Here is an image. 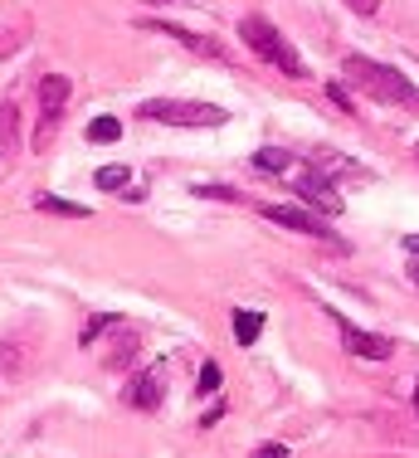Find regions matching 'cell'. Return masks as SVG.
<instances>
[{
  "label": "cell",
  "mask_w": 419,
  "mask_h": 458,
  "mask_svg": "<svg viewBox=\"0 0 419 458\" xmlns=\"http://www.w3.org/2000/svg\"><path fill=\"white\" fill-rule=\"evenodd\" d=\"M107 327H117V318H113V312H103V318H93V322L83 327V346H93V336H98V332H107Z\"/></svg>",
  "instance_id": "cell-17"
},
{
  "label": "cell",
  "mask_w": 419,
  "mask_h": 458,
  "mask_svg": "<svg viewBox=\"0 0 419 458\" xmlns=\"http://www.w3.org/2000/svg\"><path fill=\"white\" fill-rule=\"evenodd\" d=\"M405 249H410V254H419V234H405Z\"/></svg>",
  "instance_id": "cell-23"
},
{
  "label": "cell",
  "mask_w": 419,
  "mask_h": 458,
  "mask_svg": "<svg viewBox=\"0 0 419 458\" xmlns=\"http://www.w3.org/2000/svg\"><path fill=\"white\" fill-rule=\"evenodd\" d=\"M141 30H147V35H167V39H175V45H185V49L205 54V59H219V64H229V49L219 45V39H210V35H195V30H185V25H161V20H141Z\"/></svg>",
  "instance_id": "cell-7"
},
{
  "label": "cell",
  "mask_w": 419,
  "mask_h": 458,
  "mask_svg": "<svg viewBox=\"0 0 419 458\" xmlns=\"http://www.w3.org/2000/svg\"><path fill=\"white\" fill-rule=\"evenodd\" d=\"M253 166H259V171H278V176H288V171L297 166V157H293V151H283V147H263V151H253Z\"/></svg>",
  "instance_id": "cell-12"
},
{
  "label": "cell",
  "mask_w": 419,
  "mask_h": 458,
  "mask_svg": "<svg viewBox=\"0 0 419 458\" xmlns=\"http://www.w3.org/2000/svg\"><path fill=\"white\" fill-rule=\"evenodd\" d=\"M341 79H346L356 93L376 98V103L419 107V89H415V83L405 79L400 69H390V64H376V59H366V54H346V59H341Z\"/></svg>",
  "instance_id": "cell-1"
},
{
  "label": "cell",
  "mask_w": 419,
  "mask_h": 458,
  "mask_svg": "<svg viewBox=\"0 0 419 458\" xmlns=\"http://www.w3.org/2000/svg\"><path fill=\"white\" fill-rule=\"evenodd\" d=\"M327 312H332V322H337L341 342H346V352H356L361 361H385V356L395 352V342H390V336H381V332H361V327L351 322V318H341L337 308H327Z\"/></svg>",
  "instance_id": "cell-6"
},
{
  "label": "cell",
  "mask_w": 419,
  "mask_h": 458,
  "mask_svg": "<svg viewBox=\"0 0 419 458\" xmlns=\"http://www.w3.org/2000/svg\"><path fill=\"white\" fill-rule=\"evenodd\" d=\"M127 405H132V410H157V405H161V376H157V370H141V376H132Z\"/></svg>",
  "instance_id": "cell-9"
},
{
  "label": "cell",
  "mask_w": 419,
  "mask_h": 458,
  "mask_svg": "<svg viewBox=\"0 0 419 458\" xmlns=\"http://www.w3.org/2000/svg\"><path fill=\"white\" fill-rule=\"evenodd\" d=\"M123 137V123H117V117H93V123H88V141H117Z\"/></svg>",
  "instance_id": "cell-15"
},
{
  "label": "cell",
  "mask_w": 419,
  "mask_h": 458,
  "mask_svg": "<svg viewBox=\"0 0 419 458\" xmlns=\"http://www.w3.org/2000/svg\"><path fill=\"white\" fill-rule=\"evenodd\" d=\"M147 5H171V0H147Z\"/></svg>",
  "instance_id": "cell-25"
},
{
  "label": "cell",
  "mask_w": 419,
  "mask_h": 458,
  "mask_svg": "<svg viewBox=\"0 0 419 458\" xmlns=\"http://www.w3.org/2000/svg\"><path fill=\"white\" fill-rule=\"evenodd\" d=\"M263 220H273V225L293 229V234H307V239H337L332 229L317 220V215H307L303 205H263Z\"/></svg>",
  "instance_id": "cell-8"
},
{
  "label": "cell",
  "mask_w": 419,
  "mask_h": 458,
  "mask_svg": "<svg viewBox=\"0 0 419 458\" xmlns=\"http://www.w3.org/2000/svg\"><path fill=\"white\" fill-rule=\"evenodd\" d=\"M20 151V107L15 103H0V166Z\"/></svg>",
  "instance_id": "cell-10"
},
{
  "label": "cell",
  "mask_w": 419,
  "mask_h": 458,
  "mask_svg": "<svg viewBox=\"0 0 419 458\" xmlns=\"http://www.w3.org/2000/svg\"><path fill=\"white\" fill-rule=\"evenodd\" d=\"M259 332H263V318H259V312H249V308H239L235 312V342L253 346V342H259Z\"/></svg>",
  "instance_id": "cell-14"
},
{
  "label": "cell",
  "mask_w": 419,
  "mask_h": 458,
  "mask_svg": "<svg viewBox=\"0 0 419 458\" xmlns=\"http://www.w3.org/2000/svg\"><path fill=\"white\" fill-rule=\"evenodd\" d=\"M346 5L356 10V15H376V10H381V0H346Z\"/></svg>",
  "instance_id": "cell-20"
},
{
  "label": "cell",
  "mask_w": 419,
  "mask_h": 458,
  "mask_svg": "<svg viewBox=\"0 0 419 458\" xmlns=\"http://www.w3.org/2000/svg\"><path fill=\"white\" fill-rule=\"evenodd\" d=\"M327 93H332L337 103H341V113H351V98H346V89H341V83H332V89H327Z\"/></svg>",
  "instance_id": "cell-22"
},
{
  "label": "cell",
  "mask_w": 419,
  "mask_h": 458,
  "mask_svg": "<svg viewBox=\"0 0 419 458\" xmlns=\"http://www.w3.org/2000/svg\"><path fill=\"white\" fill-rule=\"evenodd\" d=\"M293 176V191H297V200H307L312 210H322V215H341V195H337V185L322 176V171L312 166V161H297V166L288 171Z\"/></svg>",
  "instance_id": "cell-5"
},
{
  "label": "cell",
  "mask_w": 419,
  "mask_h": 458,
  "mask_svg": "<svg viewBox=\"0 0 419 458\" xmlns=\"http://www.w3.org/2000/svg\"><path fill=\"white\" fill-rule=\"evenodd\" d=\"M137 352H141V336L127 327V332L113 342V352H107V366H113V370H127L132 361H137Z\"/></svg>",
  "instance_id": "cell-11"
},
{
  "label": "cell",
  "mask_w": 419,
  "mask_h": 458,
  "mask_svg": "<svg viewBox=\"0 0 419 458\" xmlns=\"http://www.w3.org/2000/svg\"><path fill=\"white\" fill-rule=\"evenodd\" d=\"M239 39H244V49L253 54V59H263L269 69H278L283 79H307V64H303V54L293 49V39L283 35L273 20H263V15H244L239 20Z\"/></svg>",
  "instance_id": "cell-2"
},
{
  "label": "cell",
  "mask_w": 419,
  "mask_h": 458,
  "mask_svg": "<svg viewBox=\"0 0 419 458\" xmlns=\"http://www.w3.org/2000/svg\"><path fill=\"white\" fill-rule=\"evenodd\" d=\"M253 458H288L283 444H263V449H253Z\"/></svg>",
  "instance_id": "cell-21"
},
{
  "label": "cell",
  "mask_w": 419,
  "mask_h": 458,
  "mask_svg": "<svg viewBox=\"0 0 419 458\" xmlns=\"http://www.w3.org/2000/svg\"><path fill=\"white\" fill-rule=\"evenodd\" d=\"M147 123H167V127H225L229 113L215 103H185V98H147L141 103Z\"/></svg>",
  "instance_id": "cell-3"
},
{
  "label": "cell",
  "mask_w": 419,
  "mask_h": 458,
  "mask_svg": "<svg viewBox=\"0 0 419 458\" xmlns=\"http://www.w3.org/2000/svg\"><path fill=\"white\" fill-rule=\"evenodd\" d=\"M201 195H210V200H239V191H229V185H201Z\"/></svg>",
  "instance_id": "cell-19"
},
{
  "label": "cell",
  "mask_w": 419,
  "mask_h": 458,
  "mask_svg": "<svg viewBox=\"0 0 419 458\" xmlns=\"http://www.w3.org/2000/svg\"><path fill=\"white\" fill-rule=\"evenodd\" d=\"M415 151H419V147H415Z\"/></svg>",
  "instance_id": "cell-27"
},
{
  "label": "cell",
  "mask_w": 419,
  "mask_h": 458,
  "mask_svg": "<svg viewBox=\"0 0 419 458\" xmlns=\"http://www.w3.org/2000/svg\"><path fill=\"white\" fill-rule=\"evenodd\" d=\"M215 390H219V366L205 361L201 366V395H215Z\"/></svg>",
  "instance_id": "cell-18"
},
{
  "label": "cell",
  "mask_w": 419,
  "mask_h": 458,
  "mask_svg": "<svg viewBox=\"0 0 419 458\" xmlns=\"http://www.w3.org/2000/svg\"><path fill=\"white\" fill-rule=\"evenodd\" d=\"M69 93H73V83L64 73H44L39 79V123H35V137H30L35 151H44L54 141V132H59L64 113H69Z\"/></svg>",
  "instance_id": "cell-4"
},
{
  "label": "cell",
  "mask_w": 419,
  "mask_h": 458,
  "mask_svg": "<svg viewBox=\"0 0 419 458\" xmlns=\"http://www.w3.org/2000/svg\"><path fill=\"white\" fill-rule=\"evenodd\" d=\"M415 410H419V380H415Z\"/></svg>",
  "instance_id": "cell-24"
},
{
  "label": "cell",
  "mask_w": 419,
  "mask_h": 458,
  "mask_svg": "<svg viewBox=\"0 0 419 458\" xmlns=\"http://www.w3.org/2000/svg\"><path fill=\"white\" fill-rule=\"evenodd\" d=\"M35 210H44V215H64V220H88V205H79V200H59V195H35Z\"/></svg>",
  "instance_id": "cell-13"
},
{
  "label": "cell",
  "mask_w": 419,
  "mask_h": 458,
  "mask_svg": "<svg viewBox=\"0 0 419 458\" xmlns=\"http://www.w3.org/2000/svg\"><path fill=\"white\" fill-rule=\"evenodd\" d=\"M127 181H132L127 166H103V171H98V185H103V191H123Z\"/></svg>",
  "instance_id": "cell-16"
},
{
  "label": "cell",
  "mask_w": 419,
  "mask_h": 458,
  "mask_svg": "<svg viewBox=\"0 0 419 458\" xmlns=\"http://www.w3.org/2000/svg\"><path fill=\"white\" fill-rule=\"evenodd\" d=\"M410 278H415V283H419V264H415V268H410Z\"/></svg>",
  "instance_id": "cell-26"
}]
</instances>
